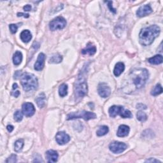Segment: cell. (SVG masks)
I'll return each instance as SVG.
<instances>
[{
    "mask_svg": "<svg viewBox=\"0 0 163 163\" xmlns=\"http://www.w3.org/2000/svg\"><path fill=\"white\" fill-rule=\"evenodd\" d=\"M160 28L157 25H152L143 28L139 34V40L141 45L149 46L160 34Z\"/></svg>",
    "mask_w": 163,
    "mask_h": 163,
    "instance_id": "1",
    "label": "cell"
},
{
    "mask_svg": "<svg viewBox=\"0 0 163 163\" xmlns=\"http://www.w3.org/2000/svg\"><path fill=\"white\" fill-rule=\"evenodd\" d=\"M87 66H84L82 70L80 71L75 82V95L77 99H82L87 94L88 87L86 78V74L87 73Z\"/></svg>",
    "mask_w": 163,
    "mask_h": 163,
    "instance_id": "2",
    "label": "cell"
},
{
    "mask_svg": "<svg viewBox=\"0 0 163 163\" xmlns=\"http://www.w3.org/2000/svg\"><path fill=\"white\" fill-rule=\"evenodd\" d=\"M149 71L145 68L135 69L130 73V77L136 89L143 87L149 78Z\"/></svg>",
    "mask_w": 163,
    "mask_h": 163,
    "instance_id": "3",
    "label": "cell"
},
{
    "mask_svg": "<svg viewBox=\"0 0 163 163\" xmlns=\"http://www.w3.org/2000/svg\"><path fill=\"white\" fill-rule=\"evenodd\" d=\"M21 83L24 91L29 92L38 88V82L36 76L32 73H25L21 77Z\"/></svg>",
    "mask_w": 163,
    "mask_h": 163,
    "instance_id": "4",
    "label": "cell"
},
{
    "mask_svg": "<svg viewBox=\"0 0 163 163\" xmlns=\"http://www.w3.org/2000/svg\"><path fill=\"white\" fill-rule=\"evenodd\" d=\"M109 115L111 117H116L117 116H120L122 118H132L133 115L131 112L128 110L125 109L122 106L113 105L109 108Z\"/></svg>",
    "mask_w": 163,
    "mask_h": 163,
    "instance_id": "5",
    "label": "cell"
},
{
    "mask_svg": "<svg viewBox=\"0 0 163 163\" xmlns=\"http://www.w3.org/2000/svg\"><path fill=\"white\" fill-rule=\"evenodd\" d=\"M96 118V115L91 112H87L85 110L72 112L67 116V120H73L76 119H83L85 120H89L91 119H94Z\"/></svg>",
    "mask_w": 163,
    "mask_h": 163,
    "instance_id": "6",
    "label": "cell"
},
{
    "mask_svg": "<svg viewBox=\"0 0 163 163\" xmlns=\"http://www.w3.org/2000/svg\"><path fill=\"white\" fill-rule=\"evenodd\" d=\"M66 21L63 17H58L54 19L49 24V28L51 31L63 29L66 26Z\"/></svg>",
    "mask_w": 163,
    "mask_h": 163,
    "instance_id": "7",
    "label": "cell"
},
{
    "mask_svg": "<svg viewBox=\"0 0 163 163\" xmlns=\"http://www.w3.org/2000/svg\"><path fill=\"white\" fill-rule=\"evenodd\" d=\"M127 148V145L123 142H113L109 145V149L114 154H120L126 150Z\"/></svg>",
    "mask_w": 163,
    "mask_h": 163,
    "instance_id": "8",
    "label": "cell"
},
{
    "mask_svg": "<svg viewBox=\"0 0 163 163\" xmlns=\"http://www.w3.org/2000/svg\"><path fill=\"white\" fill-rule=\"evenodd\" d=\"M22 113L25 116L32 117L35 113V108L34 105L31 103H25L22 106Z\"/></svg>",
    "mask_w": 163,
    "mask_h": 163,
    "instance_id": "9",
    "label": "cell"
},
{
    "mask_svg": "<svg viewBox=\"0 0 163 163\" xmlns=\"http://www.w3.org/2000/svg\"><path fill=\"white\" fill-rule=\"evenodd\" d=\"M97 91L100 96L103 98L108 97L111 94V89L110 87L105 83H100L97 88Z\"/></svg>",
    "mask_w": 163,
    "mask_h": 163,
    "instance_id": "10",
    "label": "cell"
},
{
    "mask_svg": "<svg viewBox=\"0 0 163 163\" xmlns=\"http://www.w3.org/2000/svg\"><path fill=\"white\" fill-rule=\"evenodd\" d=\"M55 140L59 145H63L70 141V136L64 131H60L56 134Z\"/></svg>",
    "mask_w": 163,
    "mask_h": 163,
    "instance_id": "11",
    "label": "cell"
},
{
    "mask_svg": "<svg viewBox=\"0 0 163 163\" xmlns=\"http://www.w3.org/2000/svg\"><path fill=\"white\" fill-rule=\"evenodd\" d=\"M153 12L151 6L149 5H145L140 7L136 12V15L138 17H143L145 16L150 14Z\"/></svg>",
    "mask_w": 163,
    "mask_h": 163,
    "instance_id": "12",
    "label": "cell"
},
{
    "mask_svg": "<svg viewBox=\"0 0 163 163\" xmlns=\"http://www.w3.org/2000/svg\"><path fill=\"white\" fill-rule=\"evenodd\" d=\"M45 55L44 53H40L38 55L37 60L35 64V70L36 71L42 70L45 65Z\"/></svg>",
    "mask_w": 163,
    "mask_h": 163,
    "instance_id": "13",
    "label": "cell"
},
{
    "mask_svg": "<svg viewBox=\"0 0 163 163\" xmlns=\"http://www.w3.org/2000/svg\"><path fill=\"white\" fill-rule=\"evenodd\" d=\"M58 154L54 150H49L46 152L45 157L47 162L49 163L56 162L58 159Z\"/></svg>",
    "mask_w": 163,
    "mask_h": 163,
    "instance_id": "14",
    "label": "cell"
},
{
    "mask_svg": "<svg viewBox=\"0 0 163 163\" xmlns=\"http://www.w3.org/2000/svg\"><path fill=\"white\" fill-rule=\"evenodd\" d=\"M82 54L83 55H93L96 52V47L91 43H89L87 44V47L84 48L83 50H82Z\"/></svg>",
    "mask_w": 163,
    "mask_h": 163,
    "instance_id": "15",
    "label": "cell"
},
{
    "mask_svg": "<svg viewBox=\"0 0 163 163\" xmlns=\"http://www.w3.org/2000/svg\"><path fill=\"white\" fill-rule=\"evenodd\" d=\"M130 129L126 125H120L117 130V135L119 137H126L129 135Z\"/></svg>",
    "mask_w": 163,
    "mask_h": 163,
    "instance_id": "16",
    "label": "cell"
},
{
    "mask_svg": "<svg viewBox=\"0 0 163 163\" xmlns=\"http://www.w3.org/2000/svg\"><path fill=\"white\" fill-rule=\"evenodd\" d=\"M125 69V65L123 63L119 62L116 64V66L113 70V73L116 77L120 76Z\"/></svg>",
    "mask_w": 163,
    "mask_h": 163,
    "instance_id": "17",
    "label": "cell"
},
{
    "mask_svg": "<svg viewBox=\"0 0 163 163\" xmlns=\"http://www.w3.org/2000/svg\"><path fill=\"white\" fill-rule=\"evenodd\" d=\"M32 38V35L29 30H24L21 33V39L24 43H28Z\"/></svg>",
    "mask_w": 163,
    "mask_h": 163,
    "instance_id": "18",
    "label": "cell"
},
{
    "mask_svg": "<svg viewBox=\"0 0 163 163\" xmlns=\"http://www.w3.org/2000/svg\"><path fill=\"white\" fill-rule=\"evenodd\" d=\"M36 102L37 105L38 106L39 108H44V106L45 105V103H46L45 94L44 93L40 94L38 96V97H36Z\"/></svg>",
    "mask_w": 163,
    "mask_h": 163,
    "instance_id": "19",
    "label": "cell"
},
{
    "mask_svg": "<svg viewBox=\"0 0 163 163\" xmlns=\"http://www.w3.org/2000/svg\"><path fill=\"white\" fill-rule=\"evenodd\" d=\"M22 61V54L20 51H16L13 56V63L15 66H18Z\"/></svg>",
    "mask_w": 163,
    "mask_h": 163,
    "instance_id": "20",
    "label": "cell"
},
{
    "mask_svg": "<svg viewBox=\"0 0 163 163\" xmlns=\"http://www.w3.org/2000/svg\"><path fill=\"white\" fill-rule=\"evenodd\" d=\"M162 56L161 55H156L148 59V61L152 64H160L162 63Z\"/></svg>",
    "mask_w": 163,
    "mask_h": 163,
    "instance_id": "21",
    "label": "cell"
},
{
    "mask_svg": "<svg viewBox=\"0 0 163 163\" xmlns=\"http://www.w3.org/2000/svg\"><path fill=\"white\" fill-rule=\"evenodd\" d=\"M109 131L108 127L107 126H102L100 127L99 129L97 131V136H102L105 135H107Z\"/></svg>",
    "mask_w": 163,
    "mask_h": 163,
    "instance_id": "22",
    "label": "cell"
},
{
    "mask_svg": "<svg viewBox=\"0 0 163 163\" xmlns=\"http://www.w3.org/2000/svg\"><path fill=\"white\" fill-rule=\"evenodd\" d=\"M59 94L61 97H64L68 94V85L66 84H63L59 88Z\"/></svg>",
    "mask_w": 163,
    "mask_h": 163,
    "instance_id": "23",
    "label": "cell"
},
{
    "mask_svg": "<svg viewBox=\"0 0 163 163\" xmlns=\"http://www.w3.org/2000/svg\"><path fill=\"white\" fill-rule=\"evenodd\" d=\"M63 58L61 55L59 54H56L53 55L49 59V63H54V64H58L59 63L62 61Z\"/></svg>",
    "mask_w": 163,
    "mask_h": 163,
    "instance_id": "24",
    "label": "cell"
},
{
    "mask_svg": "<svg viewBox=\"0 0 163 163\" xmlns=\"http://www.w3.org/2000/svg\"><path fill=\"white\" fill-rule=\"evenodd\" d=\"M14 146H15L14 150L16 152H21L24 146V140L22 139H19L17 140L15 143Z\"/></svg>",
    "mask_w": 163,
    "mask_h": 163,
    "instance_id": "25",
    "label": "cell"
},
{
    "mask_svg": "<svg viewBox=\"0 0 163 163\" xmlns=\"http://www.w3.org/2000/svg\"><path fill=\"white\" fill-rule=\"evenodd\" d=\"M162 93V89L161 84H157L156 87L151 91V94L154 96H156L161 94Z\"/></svg>",
    "mask_w": 163,
    "mask_h": 163,
    "instance_id": "26",
    "label": "cell"
},
{
    "mask_svg": "<svg viewBox=\"0 0 163 163\" xmlns=\"http://www.w3.org/2000/svg\"><path fill=\"white\" fill-rule=\"evenodd\" d=\"M136 117L138 120L142 122H145L146 120H147V116H146V113L143 111L138 112L136 114Z\"/></svg>",
    "mask_w": 163,
    "mask_h": 163,
    "instance_id": "27",
    "label": "cell"
},
{
    "mask_svg": "<svg viewBox=\"0 0 163 163\" xmlns=\"http://www.w3.org/2000/svg\"><path fill=\"white\" fill-rule=\"evenodd\" d=\"M23 118V113L20 110L16 111L14 113V120L16 122H21Z\"/></svg>",
    "mask_w": 163,
    "mask_h": 163,
    "instance_id": "28",
    "label": "cell"
},
{
    "mask_svg": "<svg viewBox=\"0 0 163 163\" xmlns=\"http://www.w3.org/2000/svg\"><path fill=\"white\" fill-rule=\"evenodd\" d=\"M17 162V156L15 154H12L11 156L6 160V162L7 163H14Z\"/></svg>",
    "mask_w": 163,
    "mask_h": 163,
    "instance_id": "29",
    "label": "cell"
},
{
    "mask_svg": "<svg viewBox=\"0 0 163 163\" xmlns=\"http://www.w3.org/2000/svg\"><path fill=\"white\" fill-rule=\"evenodd\" d=\"M9 28H10V32H12V34H15L18 29V26L16 25V24H10V25L9 26Z\"/></svg>",
    "mask_w": 163,
    "mask_h": 163,
    "instance_id": "30",
    "label": "cell"
},
{
    "mask_svg": "<svg viewBox=\"0 0 163 163\" xmlns=\"http://www.w3.org/2000/svg\"><path fill=\"white\" fill-rule=\"evenodd\" d=\"M104 3H107V4H108V8H109L110 10L112 12H113V13H116V9H114L113 8V6H112V3H113L112 2H111V1H109V2H104Z\"/></svg>",
    "mask_w": 163,
    "mask_h": 163,
    "instance_id": "31",
    "label": "cell"
},
{
    "mask_svg": "<svg viewBox=\"0 0 163 163\" xmlns=\"http://www.w3.org/2000/svg\"><path fill=\"white\" fill-rule=\"evenodd\" d=\"M18 17H24L25 18H28L29 17V15L28 13H18L17 14Z\"/></svg>",
    "mask_w": 163,
    "mask_h": 163,
    "instance_id": "32",
    "label": "cell"
},
{
    "mask_svg": "<svg viewBox=\"0 0 163 163\" xmlns=\"http://www.w3.org/2000/svg\"><path fill=\"white\" fill-rule=\"evenodd\" d=\"M23 9L24 10V11L25 12H29V11H31V6L29 5H26V6H24L23 7Z\"/></svg>",
    "mask_w": 163,
    "mask_h": 163,
    "instance_id": "33",
    "label": "cell"
},
{
    "mask_svg": "<svg viewBox=\"0 0 163 163\" xmlns=\"http://www.w3.org/2000/svg\"><path fill=\"white\" fill-rule=\"evenodd\" d=\"M148 162H161V161H159V160H157V159H153V158H150L149 159H147L146 161Z\"/></svg>",
    "mask_w": 163,
    "mask_h": 163,
    "instance_id": "34",
    "label": "cell"
},
{
    "mask_svg": "<svg viewBox=\"0 0 163 163\" xmlns=\"http://www.w3.org/2000/svg\"><path fill=\"white\" fill-rule=\"evenodd\" d=\"M6 129L8 130V131L11 133L13 131V126L12 125H8L6 127Z\"/></svg>",
    "mask_w": 163,
    "mask_h": 163,
    "instance_id": "35",
    "label": "cell"
},
{
    "mask_svg": "<svg viewBox=\"0 0 163 163\" xmlns=\"http://www.w3.org/2000/svg\"><path fill=\"white\" fill-rule=\"evenodd\" d=\"M12 96H13L14 97H18L19 95H20V92L19 91H15V92H13L12 94Z\"/></svg>",
    "mask_w": 163,
    "mask_h": 163,
    "instance_id": "36",
    "label": "cell"
},
{
    "mask_svg": "<svg viewBox=\"0 0 163 163\" xmlns=\"http://www.w3.org/2000/svg\"><path fill=\"white\" fill-rule=\"evenodd\" d=\"M17 87H18V85H17V84L15 83V84H13V90H15V89H17Z\"/></svg>",
    "mask_w": 163,
    "mask_h": 163,
    "instance_id": "37",
    "label": "cell"
}]
</instances>
